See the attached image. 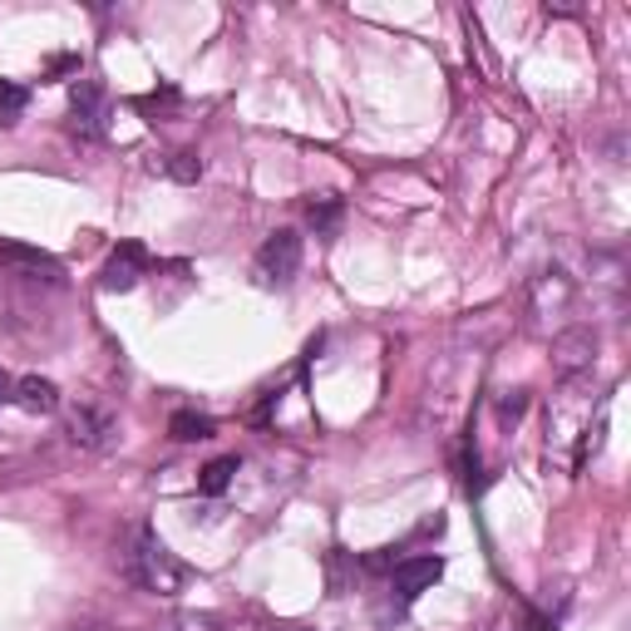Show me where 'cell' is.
<instances>
[{"label":"cell","mask_w":631,"mask_h":631,"mask_svg":"<svg viewBox=\"0 0 631 631\" xmlns=\"http://www.w3.org/2000/svg\"><path fill=\"white\" fill-rule=\"evenodd\" d=\"M129 572H134V582H144L148 592H164V597L183 592V582H188V572H183V562H178L174 553H168V548L158 543L154 533H139V548H134Z\"/></svg>","instance_id":"cell-1"},{"label":"cell","mask_w":631,"mask_h":631,"mask_svg":"<svg viewBox=\"0 0 631 631\" xmlns=\"http://www.w3.org/2000/svg\"><path fill=\"white\" fill-rule=\"evenodd\" d=\"M296 272H302V237H296L292 227H277V233L257 247V282L267 286V292H282V286H292Z\"/></svg>","instance_id":"cell-2"},{"label":"cell","mask_w":631,"mask_h":631,"mask_svg":"<svg viewBox=\"0 0 631 631\" xmlns=\"http://www.w3.org/2000/svg\"><path fill=\"white\" fill-rule=\"evenodd\" d=\"M148 277V247L144 243H119L109 252L105 272H99V286L105 292H134Z\"/></svg>","instance_id":"cell-3"},{"label":"cell","mask_w":631,"mask_h":631,"mask_svg":"<svg viewBox=\"0 0 631 631\" xmlns=\"http://www.w3.org/2000/svg\"><path fill=\"white\" fill-rule=\"evenodd\" d=\"M70 114H75L79 139H99V129H105V85L79 79V85L70 89Z\"/></svg>","instance_id":"cell-4"},{"label":"cell","mask_w":631,"mask_h":631,"mask_svg":"<svg viewBox=\"0 0 631 631\" xmlns=\"http://www.w3.org/2000/svg\"><path fill=\"white\" fill-rule=\"evenodd\" d=\"M440 578H444V558H405V562H395V572H390V582H395V592L405 597V602L424 597Z\"/></svg>","instance_id":"cell-5"},{"label":"cell","mask_w":631,"mask_h":631,"mask_svg":"<svg viewBox=\"0 0 631 631\" xmlns=\"http://www.w3.org/2000/svg\"><path fill=\"white\" fill-rule=\"evenodd\" d=\"M592 355H597V336L588 326H572V331H562V336L553 341L558 375H572V371H582V365H592Z\"/></svg>","instance_id":"cell-6"},{"label":"cell","mask_w":631,"mask_h":631,"mask_svg":"<svg viewBox=\"0 0 631 631\" xmlns=\"http://www.w3.org/2000/svg\"><path fill=\"white\" fill-rule=\"evenodd\" d=\"M10 400H16L26 415H55V410H60V390H55V381H45V375H26Z\"/></svg>","instance_id":"cell-7"},{"label":"cell","mask_w":631,"mask_h":631,"mask_svg":"<svg viewBox=\"0 0 631 631\" xmlns=\"http://www.w3.org/2000/svg\"><path fill=\"white\" fill-rule=\"evenodd\" d=\"M109 434H114V424H109V415H99V410L79 405L70 415V440L79 444V450H105Z\"/></svg>","instance_id":"cell-8"},{"label":"cell","mask_w":631,"mask_h":631,"mask_svg":"<svg viewBox=\"0 0 631 631\" xmlns=\"http://www.w3.org/2000/svg\"><path fill=\"white\" fill-rule=\"evenodd\" d=\"M0 262H16V267H26V272H45V282H60L65 277V267L50 257V252H40V247H26V243H0Z\"/></svg>","instance_id":"cell-9"},{"label":"cell","mask_w":631,"mask_h":631,"mask_svg":"<svg viewBox=\"0 0 631 631\" xmlns=\"http://www.w3.org/2000/svg\"><path fill=\"white\" fill-rule=\"evenodd\" d=\"M217 424L208 415H198V410H178L174 420H168V434H174L178 444H198V440H213Z\"/></svg>","instance_id":"cell-10"},{"label":"cell","mask_w":631,"mask_h":631,"mask_svg":"<svg viewBox=\"0 0 631 631\" xmlns=\"http://www.w3.org/2000/svg\"><path fill=\"white\" fill-rule=\"evenodd\" d=\"M306 217H312V227L321 237L336 233V227H341V198H336V193H316V198L306 203Z\"/></svg>","instance_id":"cell-11"},{"label":"cell","mask_w":631,"mask_h":631,"mask_svg":"<svg viewBox=\"0 0 631 631\" xmlns=\"http://www.w3.org/2000/svg\"><path fill=\"white\" fill-rule=\"evenodd\" d=\"M233 474H237V459H213V464L198 474V493H208V499H217V493H227V484H233Z\"/></svg>","instance_id":"cell-12"},{"label":"cell","mask_w":631,"mask_h":631,"mask_svg":"<svg viewBox=\"0 0 631 631\" xmlns=\"http://www.w3.org/2000/svg\"><path fill=\"white\" fill-rule=\"evenodd\" d=\"M164 174L174 178V183H198L203 178V158L193 154V148H178V154L164 164Z\"/></svg>","instance_id":"cell-13"},{"label":"cell","mask_w":631,"mask_h":631,"mask_svg":"<svg viewBox=\"0 0 631 631\" xmlns=\"http://www.w3.org/2000/svg\"><path fill=\"white\" fill-rule=\"evenodd\" d=\"M30 105V89L16 85V79H0V119H16V114H26Z\"/></svg>","instance_id":"cell-14"},{"label":"cell","mask_w":631,"mask_h":631,"mask_svg":"<svg viewBox=\"0 0 631 631\" xmlns=\"http://www.w3.org/2000/svg\"><path fill=\"white\" fill-rule=\"evenodd\" d=\"M523 410H528V395L519 390V395H509V400L499 405V420H503V424H519V420H523Z\"/></svg>","instance_id":"cell-15"},{"label":"cell","mask_w":631,"mask_h":631,"mask_svg":"<svg viewBox=\"0 0 631 631\" xmlns=\"http://www.w3.org/2000/svg\"><path fill=\"white\" fill-rule=\"evenodd\" d=\"M10 395H16V385H10V375L0 371V400H10Z\"/></svg>","instance_id":"cell-16"},{"label":"cell","mask_w":631,"mask_h":631,"mask_svg":"<svg viewBox=\"0 0 631 631\" xmlns=\"http://www.w3.org/2000/svg\"><path fill=\"white\" fill-rule=\"evenodd\" d=\"M292 631H302V627H292Z\"/></svg>","instance_id":"cell-17"}]
</instances>
